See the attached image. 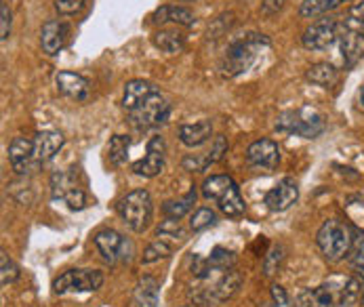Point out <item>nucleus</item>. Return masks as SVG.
<instances>
[{
	"mask_svg": "<svg viewBox=\"0 0 364 307\" xmlns=\"http://www.w3.org/2000/svg\"><path fill=\"white\" fill-rule=\"evenodd\" d=\"M203 196L207 200H215L219 210L232 219L245 215V200L236 181L230 175H213L203 183Z\"/></svg>",
	"mask_w": 364,
	"mask_h": 307,
	"instance_id": "nucleus-1",
	"label": "nucleus"
},
{
	"mask_svg": "<svg viewBox=\"0 0 364 307\" xmlns=\"http://www.w3.org/2000/svg\"><path fill=\"white\" fill-rule=\"evenodd\" d=\"M316 242L326 261L337 263L350 255L352 249V227L339 219H328L316 234Z\"/></svg>",
	"mask_w": 364,
	"mask_h": 307,
	"instance_id": "nucleus-2",
	"label": "nucleus"
},
{
	"mask_svg": "<svg viewBox=\"0 0 364 307\" xmlns=\"http://www.w3.org/2000/svg\"><path fill=\"white\" fill-rule=\"evenodd\" d=\"M263 47H269V41L263 34H249V36L232 43L221 61V72L230 78L247 72Z\"/></svg>",
	"mask_w": 364,
	"mask_h": 307,
	"instance_id": "nucleus-3",
	"label": "nucleus"
},
{
	"mask_svg": "<svg viewBox=\"0 0 364 307\" xmlns=\"http://www.w3.org/2000/svg\"><path fill=\"white\" fill-rule=\"evenodd\" d=\"M242 284V276L232 267L228 271H217V278L205 284V286H196L190 297L194 299L196 306H210V303H221V301H228L232 299L238 289Z\"/></svg>",
	"mask_w": 364,
	"mask_h": 307,
	"instance_id": "nucleus-4",
	"label": "nucleus"
},
{
	"mask_svg": "<svg viewBox=\"0 0 364 307\" xmlns=\"http://www.w3.org/2000/svg\"><path fill=\"white\" fill-rule=\"evenodd\" d=\"M118 212L122 217V221L135 232L141 234L148 230L150 221H152V196L146 190H133L129 192L120 203H118Z\"/></svg>",
	"mask_w": 364,
	"mask_h": 307,
	"instance_id": "nucleus-5",
	"label": "nucleus"
},
{
	"mask_svg": "<svg viewBox=\"0 0 364 307\" xmlns=\"http://www.w3.org/2000/svg\"><path fill=\"white\" fill-rule=\"evenodd\" d=\"M278 129L287 133H295L306 139H314L324 131V118L312 107H299L293 112H284L278 118Z\"/></svg>",
	"mask_w": 364,
	"mask_h": 307,
	"instance_id": "nucleus-6",
	"label": "nucleus"
},
{
	"mask_svg": "<svg viewBox=\"0 0 364 307\" xmlns=\"http://www.w3.org/2000/svg\"><path fill=\"white\" fill-rule=\"evenodd\" d=\"M104 284V274L100 269H70L53 282L55 295L68 293H93Z\"/></svg>",
	"mask_w": 364,
	"mask_h": 307,
	"instance_id": "nucleus-7",
	"label": "nucleus"
},
{
	"mask_svg": "<svg viewBox=\"0 0 364 307\" xmlns=\"http://www.w3.org/2000/svg\"><path fill=\"white\" fill-rule=\"evenodd\" d=\"M339 32H341V26L335 17L318 19L312 26L306 28V32L301 36V45L308 51H324L339 41Z\"/></svg>",
	"mask_w": 364,
	"mask_h": 307,
	"instance_id": "nucleus-8",
	"label": "nucleus"
},
{
	"mask_svg": "<svg viewBox=\"0 0 364 307\" xmlns=\"http://www.w3.org/2000/svg\"><path fill=\"white\" fill-rule=\"evenodd\" d=\"M343 278H333L316 289H306L295 297L297 307H341Z\"/></svg>",
	"mask_w": 364,
	"mask_h": 307,
	"instance_id": "nucleus-9",
	"label": "nucleus"
},
{
	"mask_svg": "<svg viewBox=\"0 0 364 307\" xmlns=\"http://www.w3.org/2000/svg\"><path fill=\"white\" fill-rule=\"evenodd\" d=\"M53 200H63L72 210H82L87 206V194L70 173H53L51 177Z\"/></svg>",
	"mask_w": 364,
	"mask_h": 307,
	"instance_id": "nucleus-10",
	"label": "nucleus"
},
{
	"mask_svg": "<svg viewBox=\"0 0 364 307\" xmlns=\"http://www.w3.org/2000/svg\"><path fill=\"white\" fill-rule=\"evenodd\" d=\"M129 114H131V122L137 129H154V126H160L168 120L171 105L162 97V93H156L144 105H139L137 109H133Z\"/></svg>",
	"mask_w": 364,
	"mask_h": 307,
	"instance_id": "nucleus-11",
	"label": "nucleus"
},
{
	"mask_svg": "<svg viewBox=\"0 0 364 307\" xmlns=\"http://www.w3.org/2000/svg\"><path fill=\"white\" fill-rule=\"evenodd\" d=\"M95 247L102 253L107 263H122L131 259L133 247L127 242V238L122 234H118L116 230H102L95 234Z\"/></svg>",
	"mask_w": 364,
	"mask_h": 307,
	"instance_id": "nucleus-12",
	"label": "nucleus"
},
{
	"mask_svg": "<svg viewBox=\"0 0 364 307\" xmlns=\"http://www.w3.org/2000/svg\"><path fill=\"white\" fill-rule=\"evenodd\" d=\"M280 162L278 144L272 139H257L247 150V164L255 171H274Z\"/></svg>",
	"mask_w": 364,
	"mask_h": 307,
	"instance_id": "nucleus-13",
	"label": "nucleus"
},
{
	"mask_svg": "<svg viewBox=\"0 0 364 307\" xmlns=\"http://www.w3.org/2000/svg\"><path fill=\"white\" fill-rule=\"evenodd\" d=\"M164 154H166L164 139L162 137H152L148 141V154L141 160L133 162V166H131L133 173L139 175V177H148V179L160 175L162 168H164Z\"/></svg>",
	"mask_w": 364,
	"mask_h": 307,
	"instance_id": "nucleus-14",
	"label": "nucleus"
},
{
	"mask_svg": "<svg viewBox=\"0 0 364 307\" xmlns=\"http://www.w3.org/2000/svg\"><path fill=\"white\" fill-rule=\"evenodd\" d=\"M297 198H299L297 181L291 179V177H287V179H282L276 188H272V190L265 194L263 203H265V206H267L272 212H284V210H289L291 206L297 203Z\"/></svg>",
	"mask_w": 364,
	"mask_h": 307,
	"instance_id": "nucleus-15",
	"label": "nucleus"
},
{
	"mask_svg": "<svg viewBox=\"0 0 364 307\" xmlns=\"http://www.w3.org/2000/svg\"><path fill=\"white\" fill-rule=\"evenodd\" d=\"M9 160L15 173H32L34 166H38V162L34 160V141L26 137H15L9 146Z\"/></svg>",
	"mask_w": 364,
	"mask_h": 307,
	"instance_id": "nucleus-16",
	"label": "nucleus"
},
{
	"mask_svg": "<svg viewBox=\"0 0 364 307\" xmlns=\"http://www.w3.org/2000/svg\"><path fill=\"white\" fill-rule=\"evenodd\" d=\"M55 85H57V91L63 95V97H70V99H76V102H85L91 93V85L85 76L76 74V72H59L55 76Z\"/></svg>",
	"mask_w": 364,
	"mask_h": 307,
	"instance_id": "nucleus-17",
	"label": "nucleus"
},
{
	"mask_svg": "<svg viewBox=\"0 0 364 307\" xmlns=\"http://www.w3.org/2000/svg\"><path fill=\"white\" fill-rule=\"evenodd\" d=\"M68 41V26L59 19H49L41 30V47L47 55H57L65 47Z\"/></svg>",
	"mask_w": 364,
	"mask_h": 307,
	"instance_id": "nucleus-18",
	"label": "nucleus"
},
{
	"mask_svg": "<svg viewBox=\"0 0 364 307\" xmlns=\"http://www.w3.org/2000/svg\"><path fill=\"white\" fill-rule=\"evenodd\" d=\"M156 93H160V91L152 82H148V80H131L124 87L122 107L127 112H133V109H137L139 105H144V103L148 102L152 95H156Z\"/></svg>",
	"mask_w": 364,
	"mask_h": 307,
	"instance_id": "nucleus-19",
	"label": "nucleus"
},
{
	"mask_svg": "<svg viewBox=\"0 0 364 307\" xmlns=\"http://www.w3.org/2000/svg\"><path fill=\"white\" fill-rule=\"evenodd\" d=\"M65 139L59 131H43L34 137V160L38 164L49 162L55 154L63 148Z\"/></svg>",
	"mask_w": 364,
	"mask_h": 307,
	"instance_id": "nucleus-20",
	"label": "nucleus"
},
{
	"mask_svg": "<svg viewBox=\"0 0 364 307\" xmlns=\"http://www.w3.org/2000/svg\"><path fill=\"white\" fill-rule=\"evenodd\" d=\"M339 47H341V57L348 68L356 65L364 59V34L343 30L339 32Z\"/></svg>",
	"mask_w": 364,
	"mask_h": 307,
	"instance_id": "nucleus-21",
	"label": "nucleus"
},
{
	"mask_svg": "<svg viewBox=\"0 0 364 307\" xmlns=\"http://www.w3.org/2000/svg\"><path fill=\"white\" fill-rule=\"evenodd\" d=\"M152 21L154 23H177V26H183V28H192L196 23V17L190 9L186 6H177V4H164L154 11L152 15Z\"/></svg>",
	"mask_w": 364,
	"mask_h": 307,
	"instance_id": "nucleus-22",
	"label": "nucleus"
},
{
	"mask_svg": "<svg viewBox=\"0 0 364 307\" xmlns=\"http://www.w3.org/2000/svg\"><path fill=\"white\" fill-rule=\"evenodd\" d=\"M213 135V126L208 120H200L194 124H181L179 126V141L188 148H198L203 144H207Z\"/></svg>",
	"mask_w": 364,
	"mask_h": 307,
	"instance_id": "nucleus-23",
	"label": "nucleus"
},
{
	"mask_svg": "<svg viewBox=\"0 0 364 307\" xmlns=\"http://www.w3.org/2000/svg\"><path fill=\"white\" fill-rule=\"evenodd\" d=\"M160 297V286L156 278H144L137 282L135 293H133V306L135 307H156Z\"/></svg>",
	"mask_w": 364,
	"mask_h": 307,
	"instance_id": "nucleus-24",
	"label": "nucleus"
},
{
	"mask_svg": "<svg viewBox=\"0 0 364 307\" xmlns=\"http://www.w3.org/2000/svg\"><path fill=\"white\" fill-rule=\"evenodd\" d=\"M306 76H308V80L312 85H318L322 89H331L339 80V72L331 63H314V65L308 68Z\"/></svg>",
	"mask_w": 364,
	"mask_h": 307,
	"instance_id": "nucleus-25",
	"label": "nucleus"
},
{
	"mask_svg": "<svg viewBox=\"0 0 364 307\" xmlns=\"http://www.w3.org/2000/svg\"><path fill=\"white\" fill-rule=\"evenodd\" d=\"M194 203H196V190H190L188 196H183L181 200H168V203H164L162 205V212H164L166 219L179 221V219H183L192 210Z\"/></svg>",
	"mask_w": 364,
	"mask_h": 307,
	"instance_id": "nucleus-26",
	"label": "nucleus"
},
{
	"mask_svg": "<svg viewBox=\"0 0 364 307\" xmlns=\"http://www.w3.org/2000/svg\"><path fill=\"white\" fill-rule=\"evenodd\" d=\"M348 0H304L299 15L306 19H316L320 15H326L328 11H335L337 6H341Z\"/></svg>",
	"mask_w": 364,
	"mask_h": 307,
	"instance_id": "nucleus-27",
	"label": "nucleus"
},
{
	"mask_svg": "<svg viewBox=\"0 0 364 307\" xmlns=\"http://www.w3.org/2000/svg\"><path fill=\"white\" fill-rule=\"evenodd\" d=\"M154 45L164 53H181L186 49V38L179 32L173 30H160L154 34Z\"/></svg>",
	"mask_w": 364,
	"mask_h": 307,
	"instance_id": "nucleus-28",
	"label": "nucleus"
},
{
	"mask_svg": "<svg viewBox=\"0 0 364 307\" xmlns=\"http://www.w3.org/2000/svg\"><path fill=\"white\" fill-rule=\"evenodd\" d=\"M168 238H175V236H168V234H160L158 232V238L152 244H148V249L144 253V263H154L158 259H164V257L171 255L173 249H175V244Z\"/></svg>",
	"mask_w": 364,
	"mask_h": 307,
	"instance_id": "nucleus-29",
	"label": "nucleus"
},
{
	"mask_svg": "<svg viewBox=\"0 0 364 307\" xmlns=\"http://www.w3.org/2000/svg\"><path fill=\"white\" fill-rule=\"evenodd\" d=\"M363 299V280L350 276L343 278V286H341V307H354Z\"/></svg>",
	"mask_w": 364,
	"mask_h": 307,
	"instance_id": "nucleus-30",
	"label": "nucleus"
},
{
	"mask_svg": "<svg viewBox=\"0 0 364 307\" xmlns=\"http://www.w3.org/2000/svg\"><path fill=\"white\" fill-rule=\"evenodd\" d=\"M129 137L127 135H114L109 139V146H107V158L114 166H120L127 162V156H129Z\"/></svg>",
	"mask_w": 364,
	"mask_h": 307,
	"instance_id": "nucleus-31",
	"label": "nucleus"
},
{
	"mask_svg": "<svg viewBox=\"0 0 364 307\" xmlns=\"http://www.w3.org/2000/svg\"><path fill=\"white\" fill-rule=\"evenodd\" d=\"M207 263L208 267L215 269V271H228V269H232L236 265V255L232 251H228V249L217 247V249H213V253L207 259Z\"/></svg>",
	"mask_w": 364,
	"mask_h": 307,
	"instance_id": "nucleus-32",
	"label": "nucleus"
},
{
	"mask_svg": "<svg viewBox=\"0 0 364 307\" xmlns=\"http://www.w3.org/2000/svg\"><path fill=\"white\" fill-rule=\"evenodd\" d=\"M350 263L364 276V232L352 227V249H350Z\"/></svg>",
	"mask_w": 364,
	"mask_h": 307,
	"instance_id": "nucleus-33",
	"label": "nucleus"
},
{
	"mask_svg": "<svg viewBox=\"0 0 364 307\" xmlns=\"http://www.w3.org/2000/svg\"><path fill=\"white\" fill-rule=\"evenodd\" d=\"M341 28H343V30H350V32L364 34V0L363 2H358V4H354V6L348 11V15H346V19H343V23H341Z\"/></svg>",
	"mask_w": 364,
	"mask_h": 307,
	"instance_id": "nucleus-34",
	"label": "nucleus"
},
{
	"mask_svg": "<svg viewBox=\"0 0 364 307\" xmlns=\"http://www.w3.org/2000/svg\"><path fill=\"white\" fill-rule=\"evenodd\" d=\"M213 225H217V212H215L213 208L203 206V208H198V210L192 215L190 227H192L194 232H203V230H208V227H213Z\"/></svg>",
	"mask_w": 364,
	"mask_h": 307,
	"instance_id": "nucleus-35",
	"label": "nucleus"
},
{
	"mask_svg": "<svg viewBox=\"0 0 364 307\" xmlns=\"http://www.w3.org/2000/svg\"><path fill=\"white\" fill-rule=\"evenodd\" d=\"M19 278V267L17 263L6 255V253H0V280H2V286L15 282Z\"/></svg>",
	"mask_w": 364,
	"mask_h": 307,
	"instance_id": "nucleus-36",
	"label": "nucleus"
},
{
	"mask_svg": "<svg viewBox=\"0 0 364 307\" xmlns=\"http://www.w3.org/2000/svg\"><path fill=\"white\" fill-rule=\"evenodd\" d=\"M282 259H284L282 249H280V247H274V249L265 255V259H263V271H265V276H274V274L280 269Z\"/></svg>",
	"mask_w": 364,
	"mask_h": 307,
	"instance_id": "nucleus-37",
	"label": "nucleus"
},
{
	"mask_svg": "<svg viewBox=\"0 0 364 307\" xmlns=\"http://www.w3.org/2000/svg\"><path fill=\"white\" fill-rule=\"evenodd\" d=\"M225 154H228V139H225L223 135H217V137H215V141H213V146H210V152H208L207 156L208 164L219 162Z\"/></svg>",
	"mask_w": 364,
	"mask_h": 307,
	"instance_id": "nucleus-38",
	"label": "nucleus"
},
{
	"mask_svg": "<svg viewBox=\"0 0 364 307\" xmlns=\"http://www.w3.org/2000/svg\"><path fill=\"white\" fill-rule=\"evenodd\" d=\"M85 2L87 0H55V9L61 15H74V13H78L85 6Z\"/></svg>",
	"mask_w": 364,
	"mask_h": 307,
	"instance_id": "nucleus-39",
	"label": "nucleus"
},
{
	"mask_svg": "<svg viewBox=\"0 0 364 307\" xmlns=\"http://www.w3.org/2000/svg\"><path fill=\"white\" fill-rule=\"evenodd\" d=\"M11 34V11L6 6V2L0 4V38L6 41Z\"/></svg>",
	"mask_w": 364,
	"mask_h": 307,
	"instance_id": "nucleus-40",
	"label": "nucleus"
},
{
	"mask_svg": "<svg viewBox=\"0 0 364 307\" xmlns=\"http://www.w3.org/2000/svg\"><path fill=\"white\" fill-rule=\"evenodd\" d=\"M272 299H274V307H293L291 297L287 295V291L278 284L272 286Z\"/></svg>",
	"mask_w": 364,
	"mask_h": 307,
	"instance_id": "nucleus-41",
	"label": "nucleus"
},
{
	"mask_svg": "<svg viewBox=\"0 0 364 307\" xmlns=\"http://www.w3.org/2000/svg\"><path fill=\"white\" fill-rule=\"evenodd\" d=\"M284 2H287V0H263V2H261V15H263V17L276 15V13L284 6Z\"/></svg>",
	"mask_w": 364,
	"mask_h": 307,
	"instance_id": "nucleus-42",
	"label": "nucleus"
},
{
	"mask_svg": "<svg viewBox=\"0 0 364 307\" xmlns=\"http://www.w3.org/2000/svg\"><path fill=\"white\" fill-rule=\"evenodd\" d=\"M208 164L207 158H198V156H188L186 160H183V166L188 168V171H205V166Z\"/></svg>",
	"mask_w": 364,
	"mask_h": 307,
	"instance_id": "nucleus-43",
	"label": "nucleus"
},
{
	"mask_svg": "<svg viewBox=\"0 0 364 307\" xmlns=\"http://www.w3.org/2000/svg\"><path fill=\"white\" fill-rule=\"evenodd\" d=\"M360 102H363V105H364V87H363V91H360Z\"/></svg>",
	"mask_w": 364,
	"mask_h": 307,
	"instance_id": "nucleus-44",
	"label": "nucleus"
},
{
	"mask_svg": "<svg viewBox=\"0 0 364 307\" xmlns=\"http://www.w3.org/2000/svg\"><path fill=\"white\" fill-rule=\"evenodd\" d=\"M363 301H364V276H363Z\"/></svg>",
	"mask_w": 364,
	"mask_h": 307,
	"instance_id": "nucleus-45",
	"label": "nucleus"
},
{
	"mask_svg": "<svg viewBox=\"0 0 364 307\" xmlns=\"http://www.w3.org/2000/svg\"><path fill=\"white\" fill-rule=\"evenodd\" d=\"M179 2H192V0H179Z\"/></svg>",
	"mask_w": 364,
	"mask_h": 307,
	"instance_id": "nucleus-46",
	"label": "nucleus"
},
{
	"mask_svg": "<svg viewBox=\"0 0 364 307\" xmlns=\"http://www.w3.org/2000/svg\"><path fill=\"white\" fill-rule=\"evenodd\" d=\"M190 307H192V306H190Z\"/></svg>",
	"mask_w": 364,
	"mask_h": 307,
	"instance_id": "nucleus-47",
	"label": "nucleus"
}]
</instances>
